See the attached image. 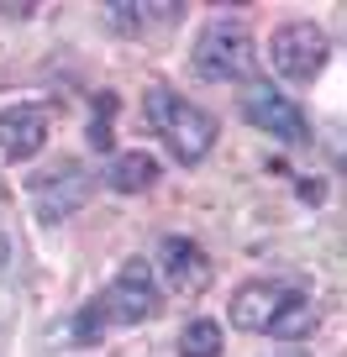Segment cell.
Here are the masks:
<instances>
[{"label":"cell","instance_id":"obj_11","mask_svg":"<svg viewBox=\"0 0 347 357\" xmlns=\"http://www.w3.org/2000/svg\"><path fill=\"white\" fill-rule=\"evenodd\" d=\"M274 336H284V342H300V336H311L316 331V310H311V300L305 294H284V305H279V315H274V326H269Z\"/></svg>","mask_w":347,"mask_h":357},{"label":"cell","instance_id":"obj_14","mask_svg":"<svg viewBox=\"0 0 347 357\" xmlns=\"http://www.w3.org/2000/svg\"><path fill=\"white\" fill-rule=\"evenodd\" d=\"M101 331H105V305L95 300V305H84V310H79V321H74V336L84 347H95L101 342Z\"/></svg>","mask_w":347,"mask_h":357},{"label":"cell","instance_id":"obj_6","mask_svg":"<svg viewBox=\"0 0 347 357\" xmlns=\"http://www.w3.org/2000/svg\"><path fill=\"white\" fill-rule=\"evenodd\" d=\"M158 268H163V279H168V289L174 294H205L211 289V273H216V263L205 257V247L200 242H190V236H163V247H158Z\"/></svg>","mask_w":347,"mask_h":357},{"label":"cell","instance_id":"obj_2","mask_svg":"<svg viewBox=\"0 0 347 357\" xmlns=\"http://www.w3.org/2000/svg\"><path fill=\"white\" fill-rule=\"evenodd\" d=\"M258 63V47H253V32L242 22H226L216 16L200 37H195V68L205 79H247Z\"/></svg>","mask_w":347,"mask_h":357},{"label":"cell","instance_id":"obj_8","mask_svg":"<svg viewBox=\"0 0 347 357\" xmlns=\"http://www.w3.org/2000/svg\"><path fill=\"white\" fill-rule=\"evenodd\" d=\"M47 142V111L43 105H6L0 111V153L11 163H27L37 158Z\"/></svg>","mask_w":347,"mask_h":357},{"label":"cell","instance_id":"obj_12","mask_svg":"<svg viewBox=\"0 0 347 357\" xmlns=\"http://www.w3.org/2000/svg\"><path fill=\"white\" fill-rule=\"evenodd\" d=\"M179 352L184 357H221V326L216 321H190L179 336Z\"/></svg>","mask_w":347,"mask_h":357},{"label":"cell","instance_id":"obj_4","mask_svg":"<svg viewBox=\"0 0 347 357\" xmlns=\"http://www.w3.org/2000/svg\"><path fill=\"white\" fill-rule=\"evenodd\" d=\"M105 321H121V326H137V321H153L158 315V284H153V268L142 257L121 263L116 284L105 289Z\"/></svg>","mask_w":347,"mask_h":357},{"label":"cell","instance_id":"obj_3","mask_svg":"<svg viewBox=\"0 0 347 357\" xmlns=\"http://www.w3.org/2000/svg\"><path fill=\"white\" fill-rule=\"evenodd\" d=\"M269 58H274V68H279L284 79L305 84V79H316L321 63H326V32L311 26V22H290V26H279V32L269 37Z\"/></svg>","mask_w":347,"mask_h":357},{"label":"cell","instance_id":"obj_13","mask_svg":"<svg viewBox=\"0 0 347 357\" xmlns=\"http://www.w3.org/2000/svg\"><path fill=\"white\" fill-rule=\"evenodd\" d=\"M153 16H174V11H168V6L163 11H147V6H137V0H111V22L116 26H147Z\"/></svg>","mask_w":347,"mask_h":357},{"label":"cell","instance_id":"obj_9","mask_svg":"<svg viewBox=\"0 0 347 357\" xmlns=\"http://www.w3.org/2000/svg\"><path fill=\"white\" fill-rule=\"evenodd\" d=\"M284 284H269V279H253L242 284V289L232 294V326H242V331H269L274 315H279L284 305Z\"/></svg>","mask_w":347,"mask_h":357},{"label":"cell","instance_id":"obj_16","mask_svg":"<svg viewBox=\"0 0 347 357\" xmlns=\"http://www.w3.org/2000/svg\"><path fill=\"white\" fill-rule=\"evenodd\" d=\"M6 257H11V242H6V236H0V273H6Z\"/></svg>","mask_w":347,"mask_h":357},{"label":"cell","instance_id":"obj_5","mask_svg":"<svg viewBox=\"0 0 347 357\" xmlns=\"http://www.w3.org/2000/svg\"><path fill=\"white\" fill-rule=\"evenodd\" d=\"M242 116L258 126V132L279 137V142H311V121H305V111L290 100V95L269 89V84H253L242 95Z\"/></svg>","mask_w":347,"mask_h":357},{"label":"cell","instance_id":"obj_1","mask_svg":"<svg viewBox=\"0 0 347 357\" xmlns=\"http://www.w3.org/2000/svg\"><path fill=\"white\" fill-rule=\"evenodd\" d=\"M142 116L168 142V153L179 158V163H200V158L216 147V116L200 111L195 100H184V95H174V89H147Z\"/></svg>","mask_w":347,"mask_h":357},{"label":"cell","instance_id":"obj_10","mask_svg":"<svg viewBox=\"0 0 347 357\" xmlns=\"http://www.w3.org/2000/svg\"><path fill=\"white\" fill-rule=\"evenodd\" d=\"M153 178H158V158L137 147V153H116L105 184H111V190H121V195H137V190H153Z\"/></svg>","mask_w":347,"mask_h":357},{"label":"cell","instance_id":"obj_7","mask_svg":"<svg viewBox=\"0 0 347 357\" xmlns=\"http://www.w3.org/2000/svg\"><path fill=\"white\" fill-rule=\"evenodd\" d=\"M84 200H90V174H84L79 163L47 168V174L32 178V205H37L43 221H64V215H74Z\"/></svg>","mask_w":347,"mask_h":357},{"label":"cell","instance_id":"obj_15","mask_svg":"<svg viewBox=\"0 0 347 357\" xmlns=\"http://www.w3.org/2000/svg\"><path fill=\"white\" fill-rule=\"evenodd\" d=\"M111 111H116V100L105 95V100H101V111H95V121H90V147H101V153L116 142V132H111Z\"/></svg>","mask_w":347,"mask_h":357}]
</instances>
